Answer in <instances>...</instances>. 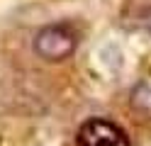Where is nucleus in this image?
I'll return each instance as SVG.
<instances>
[{"mask_svg": "<svg viewBox=\"0 0 151 146\" xmlns=\"http://www.w3.org/2000/svg\"><path fill=\"white\" fill-rule=\"evenodd\" d=\"M78 146H129V139L122 127L115 122L102 119V117H93V119L83 122L76 136Z\"/></svg>", "mask_w": 151, "mask_h": 146, "instance_id": "obj_2", "label": "nucleus"}, {"mask_svg": "<svg viewBox=\"0 0 151 146\" xmlns=\"http://www.w3.org/2000/svg\"><path fill=\"white\" fill-rule=\"evenodd\" d=\"M78 34L68 24H49L34 39V51L44 61H63L76 51Z\"/></svg>", "mask_w": 151, "mask_h": 146, "instance_id": "obj_1", "label": "nucleus"}]
</instances>
